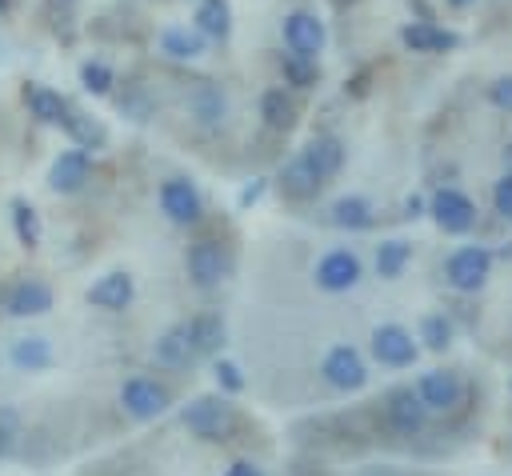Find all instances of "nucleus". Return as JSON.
<instances>
[{"label":"nucleus","mask_w":512,"mask_h":476,"mask_svg":"<svg viewBox=\"0 0 512 476\" xmlns=\"http://www.w3.org/2000/svg\"><path fill=\"white\" fill-rule=\"evenodd\" d=\"M180 424L188 428V436H196L204 444H228L236 436V428H240V412L224 392H216V396L188 400L180 408Z\"/></svg>","instance_id":"obj_1"},{"label":"nucleus","mask_w":512,"mask_h":476,"mask_svg":"<svg viewBox=\"0 0 512 476\" xmlns=\"http://www.w3.org/2000/svg\"><path fill=\"white\" fill-rule=\"evenodd\" d=\"M116 400H120V408H124L132 420L148 424V420H160V416L172 408V388H168L164 380H156V376L136 372V376H128V380L120 384Z\"/></svg>","instance_id":"obj_2"},{"label":"nucleus","mask_w":512,"mask_h":476,"mask_svg":"<svg viewBox=\"0 0 512 476\" xmlns=\"http://www.w3.org/2000/svg\"><path fill=\"white\" fill-rule=\"evenodd\" d=\"M228 252L220 240H192L188 252H184V272H188V284L200 288V292H216L224 280H228Z\"/></svg>","instance_id":"obj_3"},{"label":"nucleus","mask_w":512,"mask_h":476,"mask_svg":"<svg viewBox=\"0 0 512 476\" xmlns=\"http://www.w3.org/2000/svg\"><path fill=\"white\" fill-rule=\"evenodd\" d=\"M52 304H56V292H52V284L40 280V276H20V280H12V284L4 288V300H0L4 316H12V320L48 316Z\"/></svg>","instance_id":"obj_4"},{"label":"nucleus","mask_w":512,"mask_h":476,"mask_svg":"<svg viewBox=\"0 0 512 476\" xmlns=\"http://www.w3.org/2000/svg\"><path fill=\"white\" fill-rule=\"evenodd\" d=\"M492 276V252L484 244H464L444 260V280L456 292H480Z\"/></svg>","instance_id":"obj_5"},{"label":"nucleus","mask_w":512,"mask_h":476,"mask_svg":"<svg viewBox=\"0 0 512 476\" xmlns=\"http://www.w3.org/2000/svg\"><path fill=\"white\" fill-rule=\"evenodd\" d=\"M312 280H316L320 292L340 296V292H352V288L364 280V264H360V256H356L352 248H332V252H324V256L316 260Z\"/></svg>","instance_id":"obj_6"},{"label":"nucleus","mask_w":512,"mask_h":476,"mask_svg":"<svg viewBox=\"0 0 512 476\" xmlns=\"http://www.w3.org/2000/svg\"><path fill=\"white\" fill-rule=\"evenodd\" d=\"M156 200H160V212H164L172 224H180V228H192V224L204 220V196H200V188H196L192 180H184V176H168V180L160 184Z\"/></svg>","instance_id":"obj_7"},{"label":"nucleus","mask_w":512,"mask_h":476,"mask_svg":"<svg viewBox=\"0 0 512 476\" xmlns=\"http://www.w3.org/2000/svg\"><path fill=\"white\" fill-rule=\"evenodd\" d=\"M320 376L336 388V392H360L368 384V364L352 344H332L320 360Z\"/></svg>","instance_id":"obj_8"},{"label":"nucleus","mask_w":512,"mask_h":476,"mask_svg":"<svg viewBox=\"0 0 512 476\" xmlns=\"http://www.w3.org/2000/svg\"><path fill=\"white\" fill-rule=\"evenodd\" d=\"M132 300H136V280H132V272H124V268H112V272H104V276H96L92 284H88V292H84V304L88 308H96V312H124V308H132Z\"/></svg>","instance_id":"obj_9"},{"label":"nucleus","mask_w":512,"mask_h":476,"mask_svg":"<svg viewBox=\"0 0 512 476\" xmlns=\"http://www.w3.org/2000/svg\"><path fill=\"white\" fill-rule=\"evenodd\" d=\"M372 356L384 368H412L420 356V344L404 324H380L372 328Z\"/></svg>","instance_id":"obj_10"},{"label":"nucleus","mask_w":512,"mask_h":476,"mask_svg":"<svg viewBox=\"0 0 512 476\" xmlns=\"http://www.w3.org/2000/svg\"><path fill=\"white\" fill-rule=\"evenodd\" d=\"M92 180V152H84V148H64L56 160H52V168H48V188L52 192H60V196H76L84 184Z\"/></svg>","instance_id":"obj_11"},{"label":"nucleus","mask_w":512,"mask_h":476,"mask_svg":"<svg viewBox=\"0 0 512 476\" xmlns=\"http://www.w3.org/2000/svg\"><path fill=\"white\" fill-rule=\"evenodd\" d=\"M412 392L420 396V404H424L428 412H452V408L464 400V384H460V376H456L452 368H432V372H424Z\"/></svg>","instance_id":"obj_12"},{"label":"nucleus","mask_w":512,"mask_h":476,"mask_svg":"<svg viewBox=\"0 0 512 476\" xmlns=\"http://www.w3.org/2000/svg\"><path fill=\"white\" fill-rule=\"evenodd\" d=\"M324 40H328V32H324L320 16H312V12H288L284 16V44H288V52H296L304 60H316L324 52Z\"/></svg>","instance_id":"obj_13"},{"label":"nucleus","mask_w":512,"mask_h":476,"mask_svg":"<svg viewBox=\"0 0 512 476\" xmlns=\"http://www.w3.org/2000/svg\"><path fill=\"white\" fill-rule=\"evenodd\" d=\"M432 220L448 232V236H464L476 224V204L460 192V188H440L432 196Z\"/></svg>","instance_id":"obj_14"},{"label":"nucleus","mask_w":512,"mask_h":476,"mask_svg":"<svg viewBox=\"0 0 512 476\" xmlns=\"http://www.w3.org/2000/svg\"><path fill=\"white\" fill-rule=\"evenodd\" d=\"M152 360H156L160 368H168V372H184V368H192V364L200 360L196 348H192V340H188L184 320L168 324V328L156 336V344H152Z\"/></svg>","instance_id":"obj_15"},{"label":"nucleus","mask_w":512,"mask_h":476,"mask_svg":"<svg viewBox=\"0 0 512 476\" xmlns=\"http://www.w3.org/2000/svg\"><path fill=\"white\" fill-rule=\"evenodd\" d=\"M384 416H388V428L400 432V436H420L424 424H428V408L420 404V396L412 388H396L388 392L384 400Z\"/></svg>","instance_id":"obj_16"},{"label":"nucleus","mask_w":512,"mask_h":476,"mask_svg":"<svg viewBox=\"0 0 512 476\" xmlns=\"http://www.w3.org/2000/svg\"><path fill=\"white\" fill-rule=\"evenodd\" d=\"M184 328H188V340H192V348H196L200 360L220 356V348H224V340H228V324H224V316H220L216 308L192 312V316L184 320Z\"/></svg>","instance_id":"obj_17"},{"label":"nucleus","mask_w":512,"mask_h":476,"mask_svg":"<svg viewBox=\"0 0 512 476\" xmlns=\"http://www.w3.org/2000/svg\"><path fill=\"white\" fill-rule=\"evenodd\" d=\"M276 188H280L288 200L304 204V200H316V196H320L324 180L316 176V168L308 164V156H304V152H296V156L276 172Z\"/></svg>","instance_id":"obj_18"},{"label":"nucleus","mask_w":512,"mask_h":476,"mask_svg":"<svg viewBox=\"0 0 512 476\" xmlns=\"http://www.w3.org/2000/svg\"><path fill=\"white\" fill-rule=\"evenodd\" d=\"M8 364L16 372H48L56 364V352H52V340L48 336H16L8 344Z\"/></svg>","instance_id":"obj_19"},{"label":"nucleus","mask_w":512,"mask_h":476,"mask_svg":"<svg viewBox=\"0 0 512 476\" xmlns=\"http://www.w3.org/2000/svg\"><path fill=\"white\" fill-rule=\"evenodd\" d=\"M60 128H64V136H68L76 148H84V152H100V148H108V128H104L96 116L80 112L76 104H68Z\"/></svg>","instance_id":"obj_20"},{"label":"nucleus","mask_w":512,"mask_h":476,"mask_svg":"<svg viewBox=\"0 0 512 476\" xmlns=\"http://www.w3.org/2000/svg\"><path fill=\"white\" fill-rule=\"evenodd\" d=\"M24 104H28V116H32V120L60 128V120H64V112H68L72 100L60 96V92L48 88V84H24Z\"/></svg>","instance_id":"obj_21"},{"label":"nucleus","mask_w":512,"mask_h":476,"mask_svg":"<svg viewBox=\"0 0 512 476\" xmlns=\"http://www.w3.org/2000/svg\"><path fill=\"white\" fill-rule=\"evenodd\" d=\"M188 112H192L196 124L216 128V124H224V116H228V100H224V92H220L212 80H200V84L188 92Z\"/></svg>","instance_id":"obj_22"},{"label":"nucleus","mask_w":512,"mask_h":476,"mask_svg":"<svg viewBox=\"0 0 512 476\" xmlns=\"http://www.w3.org/2000/svg\"><path fill=\"white\" fill-rule=\"evenodd\" d=\"M304 156H308V164L316 168V176H320L324 184L344 168V144H340L336 136H316V140H308V144H304Z\"/></svg>","instance_id":"obj_23"},{"label":"nucleus","mask_w":512,"mask_h":476,"mask_svg":"<svg viewBox=\"0 0 512 476\" xmlns=\"http://www.w3.org/2000/svg\"><path fill=\"white\" fill-rule=\"evenodd\" d=\"M400 40H404V48H412V52H448V48L460 44L456 32L436 28V24H408V28L400 32Z\"/></svg>","instance_id":"obj_24"},{"label":"nucleus","mask_w":512,"mask_h":476,"mask_svg":"<svg viewBox=\"0 0 512 476\" xmlns=\"http://www.w3.org/2000/svg\"><path fill=\"white\" fill-rule=\"evenodd\" d=\"M260 120H264L272 132H288V128L296 124V104H292V96H288L284 88H268V92L260 96Z\"/></svg>","instance_id":"obj_25"},{"label":"nucleus","mask_w":512,"mask_h":476,"mask_svg":"<svg viewBox=\"0 0 512 476\" xmlns=\"http://www.w3.org/2000/svg\"><path fill=\"white\" fill-rule=\"evenodd\" d=\"M192 20H196V32H204L212 40H228V32H232V8H228V0H200Z\"/></svg>","instance_id":"obj_26"},{"label":"nucleus","mask_w":512,"mask_h":476,"mask_svg":"<svg viewBox=\"0 0 512 476\" xmlns=\"http://www.w3.org/2000/svg\"><path fill=\"white\" fill-rule=\"evenodd\" d=\"M8 216H12V232H16V240H20L24 248H36V244H40V236H44L40 212H36V208H32L24 196H12Z\"/></svg>","instance_id":"obj_27"},{"label":"nucleus","mask_w":512,"mask_h":476,"mask_svg":"<svg viewBox=\"0 0 512 476\" xmlns=\"http://www.w3.org/2000/svg\"><path fill=\"white\" fill-rule=\"evenodd\" d=\"M408 260H412V244L408 240H384V244H376V276L380 280L404 276Z\"/></svg>","instance_id":"obj_28"},{"label":"nucleus","mask_w":512,"mask_h":476,"mask_svg":"<svg viewBox=\"0 0 512 476\" xmlns=\"http://www.w3.org/2000/svg\"><path fill=\"white\" fill-rule=\"evenodd\" d=\"M160 52L172 60H196L204 52V36L188 32V28H164L160 32Z\"/></svg>","instance_id":"obj_29"},{"label":"nucleus","mask_w":512,"mask_h":476,"mask_svg":"<svg viewBox=\"0 0 512 476\" xmlns=\"http://www.w3.org/2000/svg\"><path fill=\"white\" fill-rule=\"evenodd\" d=\"M332 224L336 228H348V232H360L372 224V204L364 196H340L332 204Z\"/></svg>","instance_id":"obj_30"},{"label":"nucleus","mask_w":512,"mask_h":476,"mask_svg":"<svg viewBox=\"0 0 512 476\" xmlns=\"http://www.w3.org/2000/svg\"><path fill=\"white\" fill-rule=\"evenodd\" d=\"M452 320L448 316H440V312H432V316H424L420 320V336L416 340H424V348L428 352H448L452 348Z\"/></svg>","instance_id":"obj_31"},{"label":"nucleus","mask_w":512,"mask_h":476,"mask_svg":"<svg viewBox=\"0 0 512 476\" xmlns=\"http://www.w3.org/2000/svg\"><path fill=\"white\" fill-rule=\"evenodd\" d=\"M116 84V72L104 64V60H84L80 64V88L92 92V96H108Z\"/></svg>","instance_id":"obj_32"},{"label":"nucleus","mask_w":512,"mask_h":476,"mask_svg":"<svg viewBox=\"0 0 512 476\" xmlns=\"http://www.w3.org/2000/svg\"><path fill=\"white\" fill-rule=\"evenodd\" d=\"M212 380H216V388H220L224 396L244 392V372H240V364L228 360V356H212Z\"/></svg>","instance_id":"obj_33"},{"label":"nucleus","mask_w":512,"mask_h":476,"mask_svg":"<svg viewBox=\"0 0 512 476\" xmlns=\"http://www.w3.org/2000/svg\"><path fill=\"white\" fill-rule=\"evenodd\" d=\"M280 72H284V80H288L292 88H312V84H316V60H304V56H296V52H288V56L280 60Z\"/></svg>","instance_id":"obj_34"},{"label":"nucleus","mask_w":512,"mask_h":476,"mask_svg":"<svg viewBox=\"0 0 512 476\" xmlns=\"http://www.w3.org/2000/svg\"><path fill=\"white\" fill-rule=\"evenodd\" d=\"M16 432H20V412L16 408H0V460L12 452Z\"/></svg>","instance_id":"obj_35"},{"label":"nucleus","mask_w":512,"mask_h":476,"mask_svg":"<svg viewBox=\"0 0 512 476\" xmlns=\"http://www.w3.org/2000/svg\"><path fill=\"white\" fill-rule=\"evenodd\" d=\"M120 112H124L128 120H148V112H152V104H148V96H144L140 88H132L128 96H120Z\"/></svg>","instance_id":"obj_36"},{"label":"nucleus","mask_w":512,"mask_h":476,"mask_svg":"<svg viewBox=\"0 0 512 476\" xmlns=\"http://www.w3.org/2000/svg\"><path fill=\"white\" fill-rule=\"evenodd\" d=\"M492 204H496V212H500L504 220H512V172L496 180V188H492Z\"/></svg>","instance_id":"obj_37"},{"label":"nucleus","mask_w":512,"mask_h":476,"mask_svg":"<svg viewBox=\"0 0 512 476\" xmlns=\"http://www.w3.org/2000/svg\"><path fill=\"white\" fill-rule=\"evenodd\" d=\"M488 96H492V104H496V108L512 112V76H500V80L492 84V92H488Z\"/></svg>","instance_id":"obj_38"},{"label":"nucleus","mask_w":512,"mask_h":476,"mask_svg":"<svg viewBox=\"0 0 512 476\" xmlns=\"http://www.w3.org/2000/svg\"><path fill=\"white\" fill-rule=\"evenodd\" d=\"M224 476H264V468H260L256 460H232V464L224 468Z\"/></svg>","instance_id":"obj_39"},{"label":"nucleus","mask_w":512,"mask_h":476,"mask_svg":"<svg viewBox=\"0 0 512 476\" xmlns=\"http://www.w3.org/2000/svg\"><path fill=\"white\" fill-rule=\"evenodd\" d=\"M260 192H264V180H256V184H248V188L240 192V204H244V208H248V204H256V200H260Z\"/></svg>","instance_id":"obj_40"},{"label":"nucleus","mask_w":512,"mask_h":476,"mask_svg":"<svg viewBox=\"0 0 512 476\" xmlns=\"http://www.w3.org/2000/svg\"><path fill=\"white\" fill-rule=\"evenodd\" d=\"M8 8H12V0H0V16H4V12H8Z\"/></svg>","instance_id":"obj_41"},{"label":"nucleus","mask_w":512,"mask_h":476,"mask_svg":"<svg viewBox=\"0 0 512 476\" xmlns=\"http://www.w3.org/2000/svg\"><path fill=\"white\" fill-rule=\"evenodd\" d=\"M448 4H456V8H468V4H472V0H448Z\"/></svg>","instance_id":"obj_42"},{"label":"nucleus","mask_w":512,"mask_h":476,"mask_svg":"<svg viewBox=\"0 0 512 476\" xmlns=\"http://www.w3.org/2000/svg\"><path fill=\"white\" fill-rule=\"evenodd\" d=\"M60 4H68V0H60Z\"/></svg>","instance_id":"obj_43"}]
</instances>
